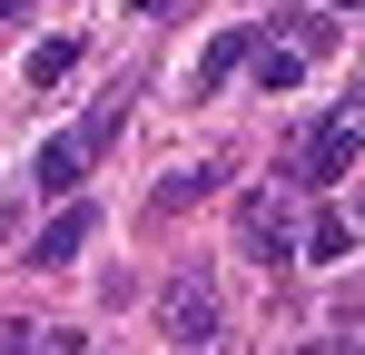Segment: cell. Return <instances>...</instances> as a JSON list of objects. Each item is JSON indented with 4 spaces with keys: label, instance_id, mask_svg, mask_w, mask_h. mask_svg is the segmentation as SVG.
Wrapping results in <instances>:
<instances>
[{
    "label": "cell",
    "instance_id": "obj_16",
    "mask_svg": "<svg viewBox=\"0 0 365 355\" xmlns=\"http://www.w3.org/2000/svg\"><path fill=\"white\" fill-rule=\"evenodd\" d=\"M128 10H168V0H128Z\"/></svg>",
    "mask_w": 365,
    "mask_h": 355
},
{
    "label": "cell",
    "instance_id": "obj_17",
    "mask_svg": "<svg viewBox=\"0 0 365 355\" xmlns=\"http://www.w3.org/2000/svg\"><path fill=\"white\" fill-rule=\"evenodd\" d=\"M0 20H20V0H0Z\"/></svg>",
    "mask_w": 365,
    "mask_h": 355
},
{
    "label": "cell",
    "instance_id": "obj_11",
    "mask_svg": "<svg viewBox=\"0 0 365 355\" xmlns=\"http://www.w3.org/2000/svg\"><path fill=\"white\" fill-rule=\"evenodd\" d=\"M69 69H79V40H40L30 50V89H60Z\"/></svg>",
    "mask_w": 365,
    "mask_h": 355
},
{
    "label": "cell",
    "instance_id": "obj_14",
    "mask_svg": "<svg viewBox=\"0 0 365 355\" xmlns=\"http://www.w3.org/2000/svg\"><path fill=\"white\" fill-rule=\"evenodd\" d=\"M0 355H30V326H0Z\"/></svg>",
    "mask_w": 365,
    "mask_h": 355
},
{
    "label": "cell",
    "instance_id": "obj_7",
    "mask_svg": "<svg viewBox=\"0 0 365 355\" xmlns=\"http://www.w3.org/2000/svg\"><path fill=\"white\" fill-rule=\"evenodd\" d=\"M306 257H316V267H346V257H356V217H346V207H316V217H306Z\"/></svg>",
    "mask_w": 365,
    "mask_h": 355
},
{
    "label": "cell",
    "instance_id": "obj_4",
    "mask_svg": "<svg viewBox=\"0 0 365 355\" xmlns=\"http://www.w3.org/2000/svg\"><path fill=\"white\" fill-rule=\"evenodd\" d=\"M79 247H89V207H79V197H60V217L30 237V267H69Z\"/></svg>",
    "mask_w": 365,
    "mask_h": 355
},
{
    "label": "cell",
    "instance_id": "obj_1",
    "mask_svg": "<svg viewBox=\"0 0 365 355\" xmlns=\"http://www.w3.org/2000/svg\"><path fill=\"white\" fill-rule=\"evenodd\" d=\"M356 158H365V128H356V118H316L297 178H306V187H336V178H356Z\"/></svg>",
    "mask_w": 365,
    "mask_h": 355
},
{
    "label": "cell",
    "instance_id": "obj_5",
    "mask_svg": "<svg viewBox=\"0 0 365 355\" xmlns=\"http://www.w3.org/2000/svg\"><path fill=\"white\" fill-rule=\"evenodd\" d=\"M79 178H89V158H79V138H50V148L30 158V187H40V197H79Z\"/></svg>",
    "mask_w": 365,
    "mask_h": 355
},
{
    "label": "cell",
    "instance_id": "obj_15",
    "mask_svg": "<svg viewBox=\"0 0 365 355\" xmlns=\"http://www.w3.org/2000/svg\"><path fill=\"white\" fill-rule=\"evenodd\" d=\"M10 227H20V207H10V197H0V237H10Z\"/></svg>",
    "mask_w": 365,
    "mask_h": 355
},
{
    "label": "cell",
    "instance_id": "obj_12",
    "mask_svg": "<svg viewBox=\"0 0 365 355\" xmlns=\"http://www.w3.org/2000/svg\"><path fill=\"white\" fill-rule=\"evenodd\" d=\"M30 355H79V336H69V326H40V336H30Z\"/></svg>",
    "mask_w": 365,
    "mask_h": 355
},
{
    "label": "cell",
    "instance_id": "obj_10",
    "mask_svg": "<svg viewBox=\"0 0 365 355\" xmlns=\"http://www.w3.org/2000/svg\"><path fill=\"white\" fill-rule=\"evenodd\" d=\"M207 187H217V168H178L168 187H158V197H148V207H158V217H178V207H197Z\"/></svg>",
    "mask_w": 365,
    "mask_h": 355
},
{
    "label": "cell",
    "instance_id": "obj_9",
    "mask_svg": "<svg viewBox=\"0 0 365 355\" xmlns=\"http://www.w3.org/2000/svg\"><path fill=\"white\" fill-rule=\"evenodd\" d=\"M119 128H128V109H119V99H99V109L69 128V138H79V158H109V138H119Z\"/></svg>",
    "mask_w": 365,
    "mask_h": 355
},
{
    "label": "cell",
    "instance_id": "obj_8",
    "mask_svg": "<svg viewBox=\"0 0 365 355\" xmlns=\"http://www.w3.org/2000/svg\"><path fill=\"white\" fill-rule=\"evenodd\" d=\"M247 69H257V89L277 99V89H297V79H306V50H287V40H257V50H247Z\"/></svg>",
    "mask_w": 365,
    "mask_h": 355
},
{
    "label": "cell",
    "instance_id": "obj_2",
    "mask_svg": "<svg viewBox=\"0 0 365 355\" xmlns=\"http://www.w3.org/2000/svg\"><path fill=\"white\" fill-rule=\"evenodd\" d=\"M158 326H168L178 346H207V336H217V287H207V277H178V287L158 296Z\"/></svg>",
    "mask_w": 365,
    "mask_h": 355
},
{
    "label": "cell",
    "instance_id": "obj_3",
    "mask_svg": "<svg viewBox=\"0 0 365 355\" xmlns=\"http://www.w3.org/2000/svg\"><path fill=\"white\" fill-rule=\"evenodd\" d=\"M247 257L257 267H297V217H287V197H247Z\"/></svg>",
    "mask_w": 365,
    "mask_h": 355
},
{
    "label": "cell",
    "instance_id": "obj_6",
    "mask_svg": "<svg viewBox=\"0 0 365 355\" xmlns=\"http://www.w3.org/2000/svg\"><path fill=\"white\" fill-rule=\"evenodd\" d=\"M247 50H257L247 30H217V40H207V59H197V79H187V99H207V89H227V79L247 69Z\"/></svg>",
    "mask_w": 365,
    "mask_h": 355
},
{
    "label": "cell",
    "instance_id": "obj_13",
    "mask_svg": "<svg viewBox=\"0 0 365 355\" xmlns=\"http://www.w3.org/2000/svg\"><path fill=\"white\" fill-rule=\"evenodd\" d=\"M297 355H365L356 336H316V346H297Z\"/></svg>",
    "mask_w": 365,
    "mask_h": 355
}]
</instances>
